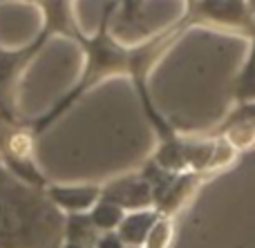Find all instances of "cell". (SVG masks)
Instances as JSON below:
<instances>
[{"label":"cell","mask_w":255,"mask_h":248,"mask_svg":"<svg viewBox=\"0 0 255 248\" xmlns=\"http://www.w3.org/2000/svg\"><path fill=\"white\" fill-rule=\"evenodd\" d=\"M154 219L157 215L154 213H136L126 217V222L121 224V240L128 242V244H141L145 242V235L150 233V228L154 226Z\"/></svg>","instance_id":"obj_4"},{"label":"cell","mask_w":255,"mask_h":248,"mask_svg":"<svg viewBox=\"0 0 255 248\" xmlns=\"http://www.w3.org/2000/svg\"><path fill=\"white\" fill-rule=\"evenodd\" d=\"M119 222H121V206H117L115 201L103 199L92 213V224L97 228H115Z\"/></svg>","instance_id":"obj_6"},{"label":"cell","mask_w":255,"mask_h":248,"mask_svg":"<svg viewBox=\"0 0 255 248\" xmlns=\"http://www.w3.org/2000/svg\"><path fill=\"white\" fill-rule=\"evenodd\" d=\"M36 47V45H34ZM34 47L27 49V52H16V54H7V52H0V85L4 87V83H7L9 79L13 76V72L18 70V65H20L22 61H25L27 56H29V52H34Z\"/></svg>","instance_id":"obj_7"},{"label":"cell","mask_w":255,"mask_h":248,"mask_svg":"<svg viewBox=\"0 0 255 248\" xmlns=\"http://www.w3.org/2000/svg\"><path fill=\"white\" fill-rule=\"evenodd\" d=\"M150 195V183L148 181H121L115 183L112 192L108 190V201H115L119 204H143Z\"/></svg>","instance_id":"obj_3"},{"label":"cell","mask_w":255,"mask_h":248,"mask_svg":"<svg viewBox=\"0 0 255 248\" xmlns=\"http://www.w3.org/2000/svg\"><path fill=\"white\" fill-rule=\"evenodd\" d=\"M238 96L240 98H255V45L251 58H249L247 67H244L242 76L238 81Z\"/></svg>","instance_id":"obj_8"},{"label":"cell","mask_w":255,"mask_h":248,"mask_svg":"<svg viewBox=\"0 0 255 248\" xmlns=\"http://www.w3.org/2000/svg\"><path fill=\"white\" fill-rule=\"evenodd\" d=\"M251 4H253V9H255V0H251Z\"/></svg>","instance_id":"obj_12"},{"label":"cell","mask_w":255,"mask_h":248,"mask_svg":"<svg viewBox=\"0 0 255 248\" xmlns=\"http://www.w3.org/2000/svg\"><path fill=\"white\" fill-rule=\"evenodd\" d=\"M199 9L206 16L220 22H231V25H242V22H247L249 16L244 0H204Z\"/></svg>","instance_id":"obj_1"},{"label":"cell","mask_w":255,"mask_h":248,"mask_svg":"<svg viewBox=\"0 0 255 248\" xmlns=\"http://www.w3.org/2000/svg\"><path fill=\"white\" fill-rule=\"evenodd\" d=\"M90 56H92V74H99L103 70H112V67H119L121 63L126 61L124 52L117 49L106 36L97 38L92 45H90Z\"/></svg>","instance_id":"obj_2"},{"label":"cell","mask_w":255,"mask_h":248,"mask_svg":"<svg viewBox=\"0 0 255 248\" xmlns=\"http://www.w3.org/2000/svg\"><path fill=\"white\" fill-rule=\"evenodd\" d=\"M52 197L65 208L81 210L88 208L97 199L99 190H94V188H56V190H52Z\"/></svg>","instance_id":"obj_5"},{"label":"cell","mask_w":255,"mask_h":248,"mask_svg":"<svg viewBox=\"0 0 255 248\" xmlns=\"http://www.w3.org/2000/svg\"><path fill=\"white\" fill-rule=\"evenodd\" d=\"M67 248H85V246H83V244H70Z\"/></svg>","instance_id":"obj_11"},{"label":"cell","mask_w":255,"mask_h":248,"mask_svg":"<svg viewBox=\"0 0 255 248\" xmlns=\"http://www.w3.org/2000/svg\"><path fill=\"white\" fill-rule=\"evenodd\" d=\"M97 248H124V244H121V237L117 235H106L99 240Z\"/></svg>","instance_id":"obj_10"},{"label":"cell","mask_w":255,"mask_h":248,"mask_svg":"<svg viewBox=\"0 0 255 248\" xmlns=\"http://www.w3.org/2000/svg\"><path fill=\"white\" fill-rule=\"evenodd\" d=\"M141 7V0H126V13H124V20L132 22L136 18V11Z\"/></svg>","instance_id":"obj_9"}]
</instances>
